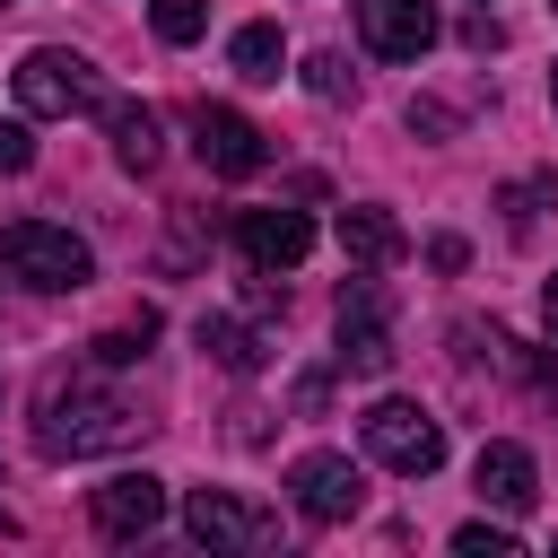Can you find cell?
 Returning <instances> with one entry per match:
<instances>
[{
	"mask_svg": "<svg viewBox=\"0 0 558 558\" xmlns=\"http://www.w3.org/2000/svg\"><path fill=\"white\" fill-rule=\"evenodd\" d=\"M549 105H558V70H549Z\"/></svg>",
	"mask_w": 558,
	"mask_h": 558,
	"instance_id": "cell-23",
	"label": "cell"
},
{
	"mask_svg": "<svg viewBox=\"0 0 558 558\" xmlns=\"http://www.w3.org/2000/svg\"><path fill=\"white\" fill-rule=\"evenodd\" d=\"M235 253H244L253 270H296V262L314 253V218H305V209H244V218H235Z\"/></svg>",
	"mask_w": 558,
	"mask_h": 558,
	"instance_id": "cell-11",
	"label": "cell"
},
{
	"mask_svg": "<svg viewBox=\"0 0 558 558\" xmlns=\"http://www.w3.org/2000/svg\"><path fill=\"white\" fill-rule=\"evenodd\" d=\"M227 61H235V78H253V87H270V78L288 70V44H279V26H270V17H253V26H235V44H227Z\"/></svg>",
	"mask_w": 558,
	"mask_h": 558,
	"instance_id": "cell-14",
	"label": "cell"
},
{
	"mask_svg": "<svg viewBox=\"0 0 558 558\" xmlns=\"http://www.w3.org/2000/svg\"><path fill=\"white\" fill-rule=\"evenodd\" d=\"M340 253H349L357 270H384V262L410 253V235H401V218H392L384 201H357V209H340Z\"/></svg>",
	"mask_w": 558,
	"mask_h": 558,
	"instance_id": "cell-13",
	"label": "cell"
},
{
	"mask_svg": "<svg viewBox=\"0 0 558 558\" xmlns=\"http://www.w3.org/2000/svg\"><path fill=\"white\" fill-rule=\"evenodd\" d=\"M183 532H192L201 549H244V558L279 541V523H270L262 506H244L235 488H192V497H183Z\"/></svg>",
	"mask_w": 558,
	"mask_h": 558,
	"instance_id": "cell-5",
	"label": "cell"
},
{
	"mask_svg": "<svg viewBox=\"0 0 558 558\" xmlns=\"http://www.w3.org/2000/svg\"><path fill=\"white\" fill-rule=\"evenodd\" d=\"M340 375H384L392 366V323H384V288L375 279H349L340 288Z\"/></svg>",
	"mask_w": 558,
	"mask_h": 558,
	"instance_id": "cell-7",
	"label": "cell"
},
{
	"mask_svg": "<svg viewBox=\"0 0 558 558\" xmlns=\"http://www.w3.org/2000/svg\"><path fill=\"white\" fill-rule=\"evenodd\" d=\"M148 340H157V314H140V323H113V331L96 340V357H105V366H140V357H148Z\"/></svg>",
	"mask_w": 558,
	"mask_h": 558,
	"instance_id": "cell-19",
	"label": "cell"
},
{
	"mask_svg": "<svg viewBox=\"0 0 558 558\" xmlns=\"http://www.w3.org/2000/svg\"><path fill=\"white\" fill-rule=\"evenodd\" d=\"M87 514H96L105 541H148V532L166 523V480H148V471H113V480L87 488Z\"/></svg>",
	"mask_w": 558,
	"mask_h": 558,
	"instance_id": "cell-8",
	"label": "cell"
},
{
	"mask_svg": "<svg viewBox=\"0 0 558 558\" xmlns=\"http://www.w3.org/2000/svg\"><path fill=\"white\" fill-rule=\"evenodd\" d=\"M357 44L375 61H418L436 44V0H357Z\"/></svg>",
	"mask_w": 558,
	"mask_h": 558,
	"instance_id": "cell-10",
	"label": "cell"
},
{
	"mask_svg": "<svg viewBox=\"0 0 558 558\" xmlns=\"http://www.w3.org/2000/svg\"><path fill=\"white\" fill-rule=\"evenodd\" d=\"M305 96H323V105H349L357 96V70H349V52H305Z\"/></svg>",
	"mask_w": 558,
	"mask_h": 558,
	"instance_id": "cell-17",
	"label": "cell"
},
{
	"mask_svg": "<svg viewBox=\"0 0 558 558\" xmlns=\"http://www.w3.org/2000/svg\"><path fill=\"white\" fill-rule=\"evenodd\" d=\"M471 480H480V497H488L497 514H532V497H541V471H532V453H523L514 436H497V445H480V462H471Z\"/></svg>",
	"mask_w": 558,
	"mask_h": 558,
	"instance_id": "cell-12",
	"label": "cell"
},
{
	"mask_svg": "<svg viewBox=\"0 0 558 558\" xmlns=\"http://www.w3.org/2000/svg\"><path fill=\"white\" fill-rule=\"evenodd\" d=\"M201 349H209L227 375H253V366H262V331H244L235 314H201Z\"/></svg>",
	"mask_w": 558,
	"mask_h": 558,
	"instance_id": "cell-16",
	"label": "cell"
},
{
	"mask_svg": "<svg viewBox=\"0 0 558 558\" xmlns=\"http://www.w3.org/2000/svg\"><path fill=\"white\" fill-rule=\"evenodd\" d=\"M0 262H9L26 288H44V296L96 279V253H87L70 227H52V218H9V227H0Z\"/></svg>",
	"mask_w": 558,
	"mask_h": 558,
	"instance_id": "cell-3",
	"label": "cell"
},
{
	"mask_svg": "<svg viewBox=\"0 0 558 558\" xmlns=\"http://www.w3.org/2000/svg\"><path fill=\"white\" fill-rule=\"evenodd\" d=\"M0 532H9V506H0Z\"/></svg>",
	"mask_w": 558,
	"mask_h": 558,
	"instance_id": "cell-24",
	"label": "cell"
},
{
	"mask_svg": "<svg viewBox=\"0 0 558 558\" xmlns=\"http://www.w3.org/2000/svg\"><path fill=\"white\" fill-rule=\"evenodd\" d=\"M9 87H17V105H26L35 122H70V113H96V105H105V70H96L87 52H61V44H35V52L9 70Z\"/></svg>",
	"mask_w": 558,
	"mask_h": 558,
	"instance_id": "cell-2",
	"label": "cell"
},
{
	"mask_svg": "<svg viewBox=\"0 0 558 558\" xmlns=\"http://www.w3.org/2000/svg\"><path fill=\"white\" fill-rule=\"evenodd\" d=\"M192 140H201V166L227 174V183H244V174L270 166V131L244 122L235 105H192Z\"/></svg>",
	"mask_w": 558,
	"mask_h": 558,
	"instance_id": "cell-6",
	"label": "cell"
},
{
	"mask_svg": "<svg viewBox=\"0 0 558 558\" xmlns=\"http://www.w3.org/2000/svg\"><path fill=\"white\" fill-rule=\"evenodd\" d=\"M357 436H366V453L384 462V471H401V480H427L436 462H445V427L418 410V401H375L366 418H357Z\"/></svg>",
	"mask_w": 558,
	"mask_h": 558,
	"instance_id": "cell-4",
	"label": "cell"
},
{
	"mask_svg": "<svg viewBox=\"0 0 558 558\" xmlns=\"http://www.w3.org/2000/svg\"><path fill=\"white\" fill-rule=\"evenodd\" d=\"M288 488H296V514H305V523H349V514L366 506V471H357L349 453H305V462L288 471Z\"/></svg>",
	"mask_w": 558,
	"mask_h": 558,
	"instance_id": "cell-9",
	"label": "cell"
},
{
	"mask_svg": "<svg viewBox=\"0 0 558 558\" xmlns=\"http://www.w3.org/2000/svg\"><path fill=\"white\" fill-rule=\"evenodd\" d=\"M453 549H462V558H514V532H506V523H462Z\"/></svg>",
	"mask_w": 558,
	"mask_h": 558,
	"instance_id": "cell-20",
	"label": "cell"
},
{
	"mask_svg": "<svg viewBox=\"0 0 558 558\" xmlns=\"http://www.w3.org/2000/svg\"><path fill=\"white\" fill-rule=\"evenodd\" d=\"M105 122H113V157H122L131 174H148V166L166 157V140H157V105H113Z\"/></svg>",
	"mask_w": 558,
	"mask_h": 558,
	"instance_id": "cell-15",
	"label": "cell"
},
{
	"mask_svg": "<svg viewBox=\"0 0 558 558\" xmlns=\"http://www.w3.org/2000/svg\"><path fill=\"white\" fill-rule=\"evenodd\" d=\"M35 166V140H26V122H0V174H26Z\"/></svg>",
	"mask_w": 558,
	"mask_h": 558,
	"instance_id": "cell-21",
	"label": "cell"
},
{
	"mask_svg": "<svg viewBox=\"0 0 558 558\" xmlns=\"http://www.w3.org/2000/svg\"><path fill=\"white\" fill-rule=\"evenodd\" d=\"M541 323H549V340H558V270L541 279Z\"/></svg>",
	"mask_w": 558,
	"mask_h": 558,
	"instance_id": "cell-22",
	"label": "cell"
},
{
	"mask_svg": "<svg viewBox=\"0 0 558 558\" xmlns=\"http://www.w3.org/2000/svg\"><path fill=\"white\" fill-rule=\"evenodd\" d=\"M0 9H9V0H0Z\"/></svg>",
	"mask_w": 558,
	"mask_h": 558,
	"instance_id": "cell-25",
	"label": "cell"
},
{
	"mask_svg": "<svg viewBox=\"0 0 558 558\" xmlns=\"http://www.w3.org/2000/svg\"><path fill=\"white\" fill-rule=\"evenodd\" d=\"M131 436H140L131 401H113V392L87 384V375H52L44 401H35V445H44L52 462H87V453H113V445H131Z\"/></svg>",
	"mask_w": 558,
	"mask_h": 558,
	"instance_id": "cell-1",
	"label": "cell"
},
{
	"mask_svg": "<svg viewBox=\"0 0 558 558\" xmlns=\"http://www.w3.org/2000/svg\"><path fill=\"white\" fill-rule=\"evenodd\" d=\"M148 26H157V44H201L209 0H157V9H148Z\"/></svg>",
	"mask_w": 558,
	"mask_h": 558,
	"instance_id": "cell-18",
	"label": "cell"
}]
</instances>
